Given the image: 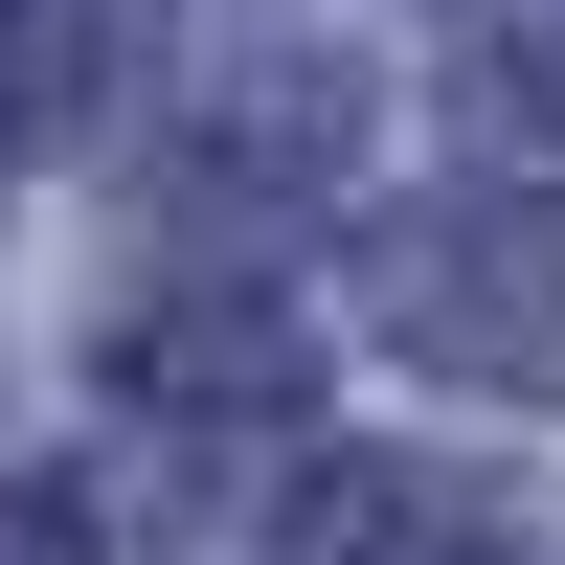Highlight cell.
<instances>
[{
  "instance_id": "cell-1",
  "label": "cell",
  "mask_w": 565,
  "mask_h": 565,
  "mask_svg": "<svg viewBox=\"0 0 565 565\" xmlns=\"http://www.w3.org/2000/svg\"><path fill=\"white\" fill-rule=\"evenodd\" d=\"M385 317L430 362H476V385H565V204H452L385 271Z\"/></svg>"
},
{
  "instance_id": "cell-2",
  "label": "cell",
  "mask_w": 565,
  "mask_h": 565,
  "mask_svg": "<svg viewBox=\"0 0 565 565\" xmlns=\"http://www.w3.org/2000/svg\"><path fill=\"white\" fill-rule=\"evenodd\" d=\"M295 565H498V521L452 476H317V543Z\"/></svg>"
},
{
  "instance_id": "cell-3",
  "label": "cell",
  "mask_w": 565,
  "mask_h": 565,
  "mask_svg": "<svg viewBox=\"0 0 565 565\" xmlns=\"http://www.w3.org/2000/svg\"><path fill=\"white\" fill-rule=\"evenodd\" d=\"M68 68H90V45H68V0H0V159L68 114Z\"/></svg>"
},
{
  "instance_id": "cell-4",
  "label": "cell",
  "mask_w": 565,
  "mask_h": 565,
  "mask_svg": "<svg viewBox=\"0 0 565 565\" xmlns=\"http://www.w3.org/2000/svg\"><path fill=\"white\" fill-rule=\"evenodd\" d=\"M0 565H90V521L68 498H0Z\"/></svg>"
}]
</instances>
